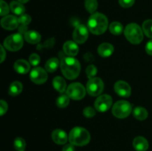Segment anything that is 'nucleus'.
Masks as SVG:
<instances>
[{
	"mask_svg": "<svg viewBox=\"0 0 152 151\" xmlns=\"http://www.w3.org/2000/svg\"><path fill=\"white\" fill-rule=\"evenodd\" d=\"M60 68L62 74L68 79H75L80 75V62L73 56H65L60 61Z\"/></svg>",
	"mask_w": 152,
	"mask_h": 151,
	"instance_id": "f257e3e1",
	"label": "nucleus"
},
{
	"mask_svg": "<svg viewBox=\"0 0 152 151\" xmlns=\"http://www.w3.org/2000/svg\"><path fill=\"white\" fill-rule=\"evenodd\" d=\"M108 21L106 16L100 13H94L90 16L88 22V28L91 33L101 35L106 31Z\"/></svg>",
	"mask_w": 152,
	"mask_h": 151,
	"instance_id": "f03ea898",
	"label": "nucleus"
},
{
	"mask_svg": "<svg viewBox=\"0 0 152 151\" xmlns=\"http://www.w3.org/2000/svg\"><path fill=\"white\" fill-rule=\"evenodd\" d=\"M68 139L72 144L76 146H85L90 142L91 136L86 129L76 127L70 132Z\"/></svg>",
	"mask_w": 152,
	"mask_h": 151,
	"instance_id": "7ed1b4c3",
	"label": "nucleus"
},
{
	"mask_svg": "<svg viewBox=\"0 0 152 151\" xmlns=\"http://www.w3.org/2000/svg\"><path fill=\"white\" fill-rule=\"evenodd\" d=\"M124 33L128 41L132 44H140L143 39V33L142 28L135 23L128 25L125 29Z\"/></svg>",
	"mask_w": 152,
	"mask_h": 151,
	"instance_id": "20e7f679",
	"label": "nucleus"
},
{
	"mask_svg": "<svg viewBox=\"0 0 152 151\" xmlns=\"http://www.w3.org/2000/svg\"><path fill=\"white\" fill-rule=\"evenodd\" d=\"M132 111V106L129 102L125 100L118 101L114 105L112 113L118 118H127Z\"/></svg>",
	"mask_w": 152,
	"mask_h": 151,
	"instance_id": "39448f33",
	"label": "nucleus"
},
{
	"mask_svg": "<svg viewBox=\"0 0 152 151\" xmlns=\"http://www.w3.org/2000/svg\"><path fill=\"white\" fill-rule=\"evenodd\" d=\"M23 44V37L19 33L9 36L4 41V47L10 51H17L20 50Z\"/></svg>",
	"mask_w": 152,
	"mask_h": 151,
	"instance_id": "423d86ee",
	"label": "nucleus"
},
{
	"mask_svg": "<svg viewBox=\"0 0 152 151\" xmlns=\"http://www.w3.org/2000/svg\"><path fill=\"white\" fill-rule=\"evenodd\" d=\"M86 90L84 86L78 82H74L70 84L67 88L66 93L70 99L74 100H81L86 96Z\"/></svg>",
	"mask_w": 152,
	"mask_h": 151,
	"instance_id": "0eeeda50",
	"label": "nucleus"
},
{
	"mask_svg": "<svg viewBox=\"0 0 152 151\" xmlns=\"http://www.w3.org/2000/svg\"><path fill=\"white\" fill-rule=\"evenodd\" d=\"M86 90L89 95L92 96H96L100 95L104 90V83L99 78H92L88 81Z\"/></svg>",
	"mask_w": 152,
	"mask_h": 151,
	"instance_id": "6e6552de",
	"label": "nucleus"
},
{
	"mask_svg": "<svg viewBox=\"0 0 152 151\" xmlns=\"http://www.w3.org/2000/svg\"><path fill=\"white\" fill-rule=\"evenodd\" d=\"M112 105V98L109 95L104 94L96 99L94 102L95 108L99 112H106L111 108Z\"/></svg>",
	"mask_w": 152,
	"mask_h": 151,
	"instance_id": "1a4fd4ad",
	"label": "nucleus"
},
{
	"mask_svg": "<svg viewBox=\"0 0 152 151\" xmlns=\"http://www.w3.org/2000/svg\"><path fill=\"white\" fill-rule=\"evenodd\" d=\"M30 78L35 84H42L47 81V72L45 70L42 69V68H35L31 70L30 73Z\"/></svg>",
	"mask_w": 152,
	"mask_h": 151,
	"instance_id": "9d476101",
	"label": "nucleus"
},
{
	"mask_svg": "<svg viewBox=\"0 0 152 151\" xmlns=\"http://www.w3.org/2000/svg\"><path fill=\"white\" fill-rule=\"evenodd\" d=\"M88 37V30L84 25H79L76 27L73 34L74 41L78 44L86 42Z\"/></svg>",
	"mask_w": 152,
	"mask_h": 151,
	"instance_id": "9b49d317",
	"label": "nucleus"
},
{
	"mask_svg": "<svg viewBox=\"0 0 152 151\" xmlns=\"http://www.w3.org/2000/svg\"><path fill=\"white\" fill-rule=\"evenodd\" d=\"M114 90L122 97H129L132 93V88L126 81H118L114 84Z\"/></svg>",
	"mask_w": 152,
	"mask_h": 151,
	"instance_id": "f8f14e48",
	"label": "nucleus"
},
{
	"mask_svg": "<svg viewBox=\"0 0 152 151\" xmlns=\"http://www.w3.org/2000/svg\"><path fill=\"white\" fill-rule=\"evenodd\" d=\"M19 19L16 16L9 15L3 17L1 20V25L4 29L12 30L18 28L19 25Z\"/></svg>",
	"mask_w": 152,
	"mask_h": 151,
	"instance_id": "ddd939ff",
	"label": "nucleus"
},
{
	"mask_svg": "<svg viewBox=\"0 0 152 151\" xmlns=\"http://www.w3.org/2000/svg\"><path fill=\"white\" fill-rule=\"evenodd\" d=\"M52 139L57 144H65L68 141V136L64 130L56 129L52 132Z\"/></svg>",
	"mask_w": 152,
	"mask_h": 151,
	"instance_id": "4468645a",
	"label": "nucleus"
},
{
	"mask_svg": "<svg viewBox=\"0 0 152 151\" xmlns=\"http://www.w3.org/2000/svg\"><path fill=\"white\" fill-rule=\"evenodd\" d=\"M63 51L68 56H75L79 52V47L75 41H68L63 44Z\"/></svg>",
	"mask_w": 152,
	"mask_h": 151,
	"instance_id": "2eb2a0df",
	"label": "nucleus"
},
{
	"mask_svg": "<svg viewBox=\"0 0 152 151\" xmlns=\"http://www.w3.org/2000/svg\"><path fill=\"white\" fill-rule=\"evenodd\" d=\"M14 69L20 74H26L31 70V65L24 59H19L14 63Z\"/></svg>",
	"mask_w": 152,
	"mask_h": 151,
	"instance_id": "dca6fc26",
	"label": "nucleus"
},
{
	"mask_svg": "<svg viewBox=\"0 0 152 151\" xmlns=\"http://www.w3.org/2000/svg\"><path fill=\"white\" fill-rule=\"evenodd\" d=\"M114 47L109 43H102L98 47V53L103 58L109 57L114 53Z\"/></svg>",
	"mask_w": 152,
	"mask_h": 151,
	"instance_id": "f3484780",
	"label": "nucleus"
},
{
	"mask_svg": "<svg viewBox=\"0 0 152 151\" xmlns=\"http://www.w3.org/2000/svg\"><path fill=\"white\" fill-rule=\"evenodd\" d=\"M133 146L137 151H146L148 148V142L142 136H137L134 139Z\"/></svg>",
	"mask_w": 152,
	"mask_h": 151,
	"instance_id": "a211bd4d",
	"label": "nucleus"
},
{
	"mask_svg": "<svg viewBox=\"0 0 152 151\" xmlns=\"http://www.w3.org/2000/svg\"><path fill=\"white\" fill-rule=\"evenodd\" d=\"M24 38L28 43L32 44H37L41 41V35L35 30L28 31L24 35Z\"/></svg>",
	"mask_w": 152,
	"mask_h": 151,
	"instance_id": "6ab92c4d",
	"label": "nucleus"
},
{
	"mask_svg": "<svg viewBox=\"0 0 152 151\" xmlns=\"http://www.w3.org/2000/svg\"><path fill=\"white\" fill-rule=\"evenodd\" d=\"M53 86L59 93H63L66 89V82L62 77L56 76L53 79Z\"/></svg>",
	"mask_w": 152,
	"mask_h": 151,
	"instance_id": "aec40b11",
	"label": "nucleus"
},
{
	"mask_svg": "<svg viewBox=\"0 0 152 151\" xmlns=\"http://www.w3.org/2000/svg\"><path fill=\"white\" fill-rule=\"evenodd\" d=\"M10 9L13 13L16 15H19V16L24 14L25 11V8L23 4L17 1H12L10 2Z\"/></svg>",
	"mask_w": 152,
	"mask_h": 151,
	"instance_id": "412c9836",
	"label": "nucleus"
},
{
	"mask_svg": "<svg viewBox=\"0 0 152 151\" xmlns=\"http://www.w3.org/2000/svg\"><path fill=\"white\" fill-rule=\"evenodd\" d=\"M59 65H60V62L57 58H51L46 62L45 70L48 72H55L59 68Z\"/></svg>",
	"mask_w": 152,
	"mask_h": 151,
	"instance_id": "4be33fe9",
	"label": "nucleus"
},
{
	"mask_svg": "<svg viewBox=\"0 0 152 151\" xmlns=\"http://www.w3.org/2000/svg\"><path fill=\"white\" fill-rule=\"evenodd\" d=\"M22 88L23 87H22V83L18 81H13L9 87V94L13 96H18L22 93Z\"/></svg>",
	"mask_w": 152,
	"mask_h": 151,
	"instance_id": "5701e85b",
	"label": "nucleus"
},
{
	"mask_svg": "<svg viewBox=\"0 0 152 151\" xmlns=\"http://www.w3.org/2000/svg\"><path fill=\"white\" fill-rule=\"evenodd\" d=\"M133 114L134 116L137 119L140 120V121L146 119L148 115V111L144 107H137L135 108L133 111Z\"/></svg>",
	"mask_w": 152,
	"mask_h": 151,
	"instance_id": "b1692460",
	"label": "nucleus"
},
{
	"mask_svg": "<svg viewBox=\"0 0 152 151\" xmlns=\"http://www.w3.org/2000/svg\"><path fill=\"white\" fill-rule=\"evenodd\" d=\"M109 30L111 33L114 35L118 36L123 33V26L120 22H114L110 25Z\"/></svg>",
	"mask_w": 152,
	"mask_h": 151,
	"instance_id": "393cba45",
	"label": "nucleus"
},
{
	"mask_svg": "<svg viewBox=\"0 0 152 151\" xmlns=\"http://www.w3.org/2000/svg\"><path fill=\"white\" fill-rule=\"evenodd\" d=\"M70 97L67 94H62L56 100V105L60 108H65L69 105Z\"/></svg>",
	"mask_w": 152,
	"mask_h": 151,
	"instance_id": "a878e982",
	"label": "nucleus"
},
{
	"mask_svg": "<svg viewBox=\"0 0 152 151\" xmlns=\"http://www.w3.org/2000/svg\"><path fill=\"white\" fill-rule=\"evenodd\" d=\"M85 6L88 11L90 13H94L98 7V3L96 0H86Z\"/></svg>",
	"mask_w": 152,
	"mask_h": 151,
	"instance_id": "bb28decb",
	"label": "nucleus"
},
{
	"mask_svg": "<svg viewBox=\"0 0 152 151\" xmlns=\"http://www.w3.org/2000/svg\"><path fill=\"white\" fill-rule=\"evenodd\" d=\"M142 30L146 36L152 38V19H148L143 22Z\"/></svg>",
	"mask_w": 152,
	"mask_h": 151,
	"instance_id": "cd10ccee",
	"label": "nucleus"
},
{
	"mask_svg": "<svg viewBox=\"0 0 152 151\" xmlns=\"http://www.w3.org/2000/svg\"><path fill=\"white\" fill-rule=\"evenodd\" d=\"M13 145H14L15 149L17 151H24L26 147V143L22 138L18 137L14 140Z\"/></svg>",
	"mask_w": 152,
	"mask_h": 151,
	"instance_id": "c85d7f7f",
	"label": "nucleus"
},
{
	"mask_svg": "<svg viewBox=\"0 0 152 151\" xmlns=\"http://www.w3.org/2000/svg\"><path fill=\"white\" fill-rule=\"evenodd\" d=\"M96 73H97V68L94 65H91L86 68V75L89 78H94Z\"/></svg>",
	"mask_w": 152,
	"mask_h": 151,
	"instance_id": "c756f323",
	"label": "nucleus"
},
{
	"mask_svg": "<svg viewBox=\"0 0 152 151\" xmlns=\"http://www.w3.org/2000/svg\"><path fill=\"white\" fill-rule=\"evenodd\" d=\"M0 15L1 16H6L10 11V7L7 5V3L3 0L0 1Z\"/></svg>",
	"mask_w": 152,
	"mask_h": 151,
	"instance_id": "7c9ffc66",
	"label": "nucleus"
},
{
	"mask_svg": "<svg viewBox=\"0 0 152 151\" xmlns=\"http://www.w3.org/2000/svg\"><path fill=\"white\" fill-rule=\"evenodd\" d=\"M19 19V24H21L22 25H28L31 23V17L28 14H22L18 18Z\"/></svg>",
	"mask_w": 152,
	"mask_h": 151,
	"instance_id": "2f4dec72",
	"label": "nucleus"
},
{
	"mask_svg": "<svg viewBox=\"0 0 152 151\" xmlns=\"http://www.w3.org/2000/svg\"><path fill=\"white\" fill-rule=\"evenodd\" d=\"M30 64L33 66H37L40 63V57L37 53H32L29 57Z\"/></svg>",
	"mask_w": 152,
	"mask_h": 151,
	"instance_id": "473e14b6",
	"label": "nucleus"
},
{
	"mask_svg": "<svg viewBox=\"0 0 152 151\" xmlns=\"http://www.w3.org/2000/svg\"><path fill=\"white\" fill-rule=\"evenodd\" d=\"M83 114L87 118H92L94 116L96 113H95V110L91 107H87L83 110Z\"/></svg>",
	"mask_w": 152,
	"mask_h": 151,
	"instance_id": "72a5a7b5",
	"label": "nucleus"
},
{
	"mask_svg": "<svg viewBox=\"0 0 152 151\" xmlns=\"http://www.w3.org/2000/svg\"><path fill=\"white\" fill-rule=\"evenodd\" d=\"M135 0H119V4L125 8H129L133 6L134 4Z\"/></svg>",
	"mask_w": 152,
	"mask_h": 151,
	"instance_id": "f704fd0d",
	"label": "nucleus"
},
{
	"mask_svg": "<svg viewBox=\"0 0 152 151\" xmlns=\"http://www.w3.org/2000/svg\"><path fill=\"white\" fill-rule=\"evenodd\" d=\"M7 110V104L4 100L0 101V115H3Z\"/></svg>",
	"mask_w": 152,
	"mask_h": 151,
	"instance_id": "c9c22d12",
	"label": "nucleus"
},
{
	"mask_svg": "<svg viewBox=\"0 0 152 151\" xmlns=\"http://www.w3.org/2000/svg\"><path fill=\"white\" fill-rule=\"evenodd\" d=\"M145 51L148 55L152 56V39L148 41L145 45Z\"/></svg>",
	"mask_w": 152,
	"mask_h": 151,
	"instance_id": "e433bc0d",
	"label": "nucleus"
},
{
	"mask_svg": "<svg viewBox=\"0 0 152 151\" xmlns=\"http://www.w3.org/2000/svg\"><path fill=\"white\" fill-rule=\"evenodd\" d=\"M54 44V38H51V39H49L47 41H46L45 43L44 46H41V47H38L37 48L38 49H40L42 47H48V46H50V47H52L53 46V44Z\"/></svg>",
	"mask_w": 152,
	"mask_h": 151,
	"instance_id": "4c0bfd02",
	"label": "nucleus"
},
{
	"mask_svg": "<svg viewBox=\"0 0 152 151\" xmlns=\"http://www.w3.org/2000/svg\"><path fill=\"white\" fill-rule=\"evenodd\" d=\"M62 151H75L74 144H66L63 148H62Z\"/></svg>",
	"mask_w": 152,
	"mask_h": 151,
	"instance_id": "58836bf2",
	"label": "nucleus"
},
{
	"mask_svg": "<svg viewBox=\"0 0 152 151\" xmlns=\"http://www.w3.org/2000/svg\"><path fill=\"white\" fill-rule=\"evenodd\" d=\"M19 32L20 34H24L25 35V33H26L27 32H28V30H27V26L26 25H21V26L19 28Z\"/></svg>",
	"mask_w": 152,
	"mask_h": 151,
	"instance_id": "ea45409f",
	"label": "nucleus"
},
{
	"mask_svg": "<svg viewBox=\"0 0 152 151\" xmlns=\"http://www.w3.org/2000/svg\"><path fill=\"white\" fill-rule=\"evenodd\" d=\"M6 57V53L5 51H4V47H3V46H1V63H2L3 62H4V59H5Z\"/></svg>",
	"mask_w": 152,
	"mask_h": 151,
	"instance_id": "a19ab883",
	"label": "nucleus"
},
{
	"mask_svg": "<svg viewBox=\"0 0 152 151\" xmlns=\"http://www.w3.org/2000/svg\"><path fill=\"white\" fill-rule=\"evenodd\" d=\"M28 1H29V0H18V1H19V2L21 3H27Z\"/></svg>",
	"mask_w": 152,
	"mask_h": 151,
	"instance_id": "79ce46f5",
	"label": "nucleus"
}]
</instances>
